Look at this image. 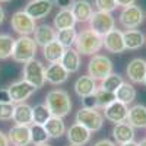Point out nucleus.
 <instances>
[{
	"label": "nucleus",
	"mask_w": 146,
	"mask_h": 146,
	"mask_svg": "<svg viewBox=\"0 0 146 146\" xmlns=\"http://www.w3.org/2000/svg\"><path fill=\"white\" fill-rule=\"evenodd\" d=\"M45 105L50 110L51 115H56L60 118L66 117L72 110L70 96L66 91H62V89H53L48 92L45 96Z\"/></svg>",
	"instance_id": "f257e3e1"
},
{
	"label": "nucleus",
	"mask_w": 146,
	"mask_h": 146,
	"mask_svg": "<svg viewBox=\"0 0 146 146\" xmlns=\"http://www.w3.org/2000/svg\"><path fill=\"white\" fill-rule=\"evenodd\" d=\"M75 50L79 54L83 56H95L98 53L102 45V36L95 34L92 29H85L78 34L76 41H75Z\"/></svg>",
	"instance_id": "f03ea898"
},
{
	"label": "nucleus",
	"mask_w": 146,
	"mask_h": 146,
	"mask_svg": "<svg viewBox=\"0 0 146 146\" xmlns=\"http://www.w3.org/2000/svg\"><path fill=\"white\" fill-rule=\"evenodd\" d=\"M35 54H36V42L29 35H23L15 40L13 53H12V58L15 62L25 64L35 58Z\"/></svg>",
	"instance_id": "7ed1b4c3"
},
{
	"label": "nucleus",
	"mask_w": 146,
	"mask_h": 146,
	"mask_svg": "<svg viewBox=\"0 0 146 146\" xmlns=\"http://www.w3.org/2000/svg\"><path fill=\"white\" fill-rule=\"evenodd\" d=\"M76 123L86 127L91 133L100 131L104 126V114H101L96 108H80L76 113Z\"/></svg>",
	"instance_id": "20e7f679"
},
{
	"label": "nucleus",
	"mask_w": 146,
	"mask_h": 146,
	"mask_svg": "<svg viewBox=\"0 0 146 146\" xmlns=\"http://www.w3.org/2000/svg\"><path fill=\"white\" fill-rule=\"evenodd\" d=\"M111 73H113V62L107 56H102V54L92 56L88 64V75L92 79L102 80Z\"/></svg>",
	"instance_id": "39448f33"
},
{
	"label": "nucleus",
	"mask_w": 146,
	"mask_h": 146,
	"mask_svg": "<svg viewBox=\"0 0 146 146\" xmlns=\"http://www.w3.org/2000/svg\"><path fill=\"white\" fill-rule=\"evenodd\" d=\"M23 80H27L35 89H40L45 83V69L41 62L31 60L23 64Z\"/></svg>",
	"instance_id": "423d86ee"
},
{
	"label": "nucleus",
	"mask_w": 146,
	"mask_h": 146,
	"mask_svg": "<svg viewBox=\"0 0 146 146\" xmlns=\"http://www.w3.org/2000/svg\"><path fill=\"white\" fill-rule=\"evenodd\" d=\"M115 28V19L108 12H100L96 10L92 13L89 19V29H92L95 34L101 36H105L110 31Z\"/></svg>",
	"instance_id": "0eeeda50"
},
{
	"label": "nucleus",
	"mask_w": 146,
	"mask_h": 146,
	"mask_svg": "<svg viewBox=\"0 0 146 146\" xmlns=\"http://www.w3.org/2000/svg\"><path fill=\"white\" fill-rule=\"evenodd\" d=\"M10 27L16 34H19V36H23V35L34 34L36 25H35V21L25 10H18L10 18Z\"/></svg>",
	"instance_id": "6e6552de"
},
{
	"label": "nucleus",
	"mask_w": 146,
	"mask_h": 146,
	"mask_svg": "<svg viewBox=\"0 0 146 146\" xmlns=\"http://www.w3.org/2000/svg\"><path fill=\"white\" fill-rule=\"evenodd\" d=\"M118 22L124 29H136L143 22V10L137 5L124 7L118 16Z\"/></svg>",
	"instance_id": "1a4fd4ad"
},
{
	"label": "nucleus",
	"mask_w": 146,
	"mask_h": 146,
	"mask_svg": "<svg viewBox=\"0 0 146 146\" xmlns=\"http://www.w3.org/2000/svg\"><path fill=\"white\" fill-rule=\"evenodd\" d=\"M7 91H9V95H10L12 104H22V102H25L36 89L32 85H29L27 80L22 79V80L13 82L7 88Z\"/></svg>",
	"instance_id": "9d476101"
},
{
	"label": "nucleus",
	"mask_w": 146,
	"mask_h": 146,
	"mask_svg": "<svg viewBox=\"0 0 146 146\" xmlns=\"http://www.w3.org/2000/svg\"><path fill=\"white\" fill-rule=\"evenodd\" d=\"M102 45L105 47V50H108L110 53H114V54L126 51L123 32L115 28L113 31H110L105 36H102Z\"/></svg>",
	"instance_id": "9b49d317"
},
{
	"label": "nucleus",
	"mask_w": 146,
	"mask_h": 146,
	"mask_svg": "<svg viewBox=\"0 0 146 146\" xmlns=\"http://www.w3.org/2000/svg\"><path fill=\"white\" fill-rule=\"evenodd\" d=\"M127 114H129V107L120 101H114L113 104L104 108V117L115 124L124 123L127 120Z\"/></svg>",
	"instance_id": "f8f14e48"
},
{
	"label": "nucleus",
	"mask_w": 146,
	"mask_h": 146,
	"mask_svg": "<svg viewBox=\"0 0 146 146\" xmlns=\"http://www.w3.org/2000/svg\"><path fill=\"white\" fill-rule=\"evenodd\" d=\"M51 9H53V3L48 2V0H31V2L27 3L23 10H25L34 21H38V19L45 18L51 12Z\"/></svg>",
	"instance_id": "ddd939ff"
},
{
	"label": "nucleus",
	"mask_w": 146,
	"mask_h": 146,
	"mask_svg": "<svg viewBox=\"0 0 146 146\" xmlns=\"http://www.w3.org/2000/svg\"><path fill=\"white\" fill-rule=\"evenodd\" d=\"M9 143L13 146H28L31 142V130L29 126H18L15 124L7 133Z\"/></svg>",
	"instance_id": "4468645a"
},
{
	"label": "nucleus",
	"mask_w": 146,
	"mask_h": 146,
	"mask_svg": "<svg viewBox=\"0 0 146 146\" xmlns=\"http://www.w3.org/2000/svg\"><path fill=\"white\" fill-rule=\"evenodd\" d=\"M67 139L72 146H83L91 140V131L86 127L75 123L67 130Z\"/></svg>",
	"instance_id": "2eb2a0df"
},
{
	"label": "nucleus",
	"mask_w": 146,
	"mask_h": 146,
	"mask_svg": "<svg viewBox=\"0 0 146 146\" xmlns=\"http://www.w3.org/2000/svg\"><path fill=\"white\" fill-rule=\"evenodd\" d=\"M73 16H75L76 22L85 23V22H89L92 13H94V9L92 5L88 2V0H75L70 7Z\"/></svg>",
	"instance_id": "dca6fc26"
},
{
	"label": "nucleus",
	"mask_w": 146,
	"mask_h": 146,
	"mask_svg": "<svg viewBox=\"0 0 146 146\" xmlns=\"http://www.w3.org/2000/svg\"><path fill=\"white\" fill-rule=\"evenodd\" d=\"M126 72L133 83H143L146 76V62L143 58H133L127 64Z\"/></svg>",
	"instance_id": "f3484780"
},
{
	"label": "nucleus",
	"mask_w": 146,
	"mask_h": 146,
	"mask_svg": "<svg viewBox=\"0 0 146 146\" xmlns=\"http://www.w3.org/2000/svg\"><path fill=\"white\" fill-rule=\"evenodd\" d=\"M127 123L133 129H145L146 127V107L142 104H136L129 108Z\"/></svg>",
	"instance_id": "a211bd4d"
},
{
	"label": "nucleus",
	"mask_w": 146,
	"mask_h": 146,
	"mask_svg": "<svg viewBox=\"0 0 146 146\" xmlns=\"http://www.w3.org/2000/svg\"><path fill=\"white\" fill-rule=\"evenodd\" d=\"M67 79H69V72L60 63H53L45 69V82H50L53 85H62Z\"/></svg>",
	"instance_id": "6ab92c4d"
},
{
	"label": "nucleus",
	"mask_w": 146,
	"mask_h": 146,
	"mask_svg": "<svg viewBox=\"0 0 146 146\" xmlns=\"http://www.w3.org/2000/svg\"><path fill=\"white\" fill-rule=\"evenodd\" d=\"M34 41L36 42V45H41V47H45L47 44L56 41V31H54V28L50 27V25H47V23L36 25L35 31H34Z\"/></svg>",
	"instance_id": "aec40b11"
},
{
	"label": "nucleus",
	"mask_w": 146,
	"mask_h": 146,
	"mask_svg": "<svg viewBox=\"0 0 146 146\" xmlns=\"http://www.w3.org/2000/svg\"><path fill=\"white\" fill-rule=\"evenodd\" d=\"M98 89L96 86V80L92 79L89 75L86 76H80L76 82H75V92L78 96L80 98H85V96H89V95H94Z\"/></svg>",
	"instance_id": "412c9836"
},
{
	"label": "nucleus",
	"mask_w": 146,
	"mask_h": 146,
	"mask_svg": "<svg viewBox=\"0 0 146 146\" xmlns=\"http://www.w3.org/2000/svg\"><path fill=\"white\" fill-rule=\"evenodd\" d=\"M12 120L18 126H31L32 124V107L22 102L16 104L13 108V117Z\"/></svg>",
	"instance_id": "4be33fe9"
},
{
	"label": "nucleus",
	"mask_w": 146,
	"mask_h": 146,
	"mask_svg": "<svg viewBox=\"0 0 146 146\" xmlns=\"http://www.w3.org/2000/svg\"><path fill=\"white\" fill-rule=\"evenodd\" d=\"M113 137L118 145H124L129 142L135 140V129H133L127 121L124 123H118L113 129Z\"/></svg>",
	"instance_id": "5701e85b"
},
{
	"label": "nucleus",
	"mask_w": 146,
	"mask_h": 146,
	"mask_svg": "<svg viewBox=\"0 0 146 146\" xmlns=\"http://www.w3.org/2000/svg\"><path fill=\"white\" fill-rule=\"evenodd\" d=\"M60 64H62L67 72L69 75L70 73H76L80 67V57H79V53L75 50V48H66L64 50V54L60 60Z\"/></svg>",
	"instance_id": "b1692460"
},
{
	"label": "nucleus",
	"mask_w": 146,
	"mask_h": 146,
	"mask_svg": "<svg viewBox=\"0 0 146 146\" xmlns=\"http://www.w3.org/2000/svg\"><path fill=\"white\" fill-rule=\"evenodd\" d=\"M64 50L66 48L58 41H53L50 44H47L45 47H42V54L47 62L53 64V63H60V60H62V57L64 54Z\"/></svg>",
	"instance_id": "393cba45"
},
{
	"label": "nucleus",
	"mask_w": 146,
	"mask_h": 146,
	"mask_svg": "<svg viewBox=\"0 0 146 146\" xmlns=\"http://www.w3.org/2000/svg\"><path fill=\"white\" fill-rule=\"evenodd\" d=\"M53 25H54V29H57V31L67 29V28H75L76 19L73 16L70 9H60L58 13L54 18V21H53Z\"/></svg>",
	"instance_id": "a878e982"
},
{
	"label": "nucleus",
	"mask_w": 146,
	"mask_h": 146,
	"mask_svg": "<svg viewBox=\"0 0 146 146\" xmlns=\"http://www.w3.org/2000/svg\"><path fill=\"white\" fill-rule=\"evenodd\" d=\"M126 50H137L145 44V35L139 29H126L123 32Z\"/></svg>",
	"instance_id": "bb28decb"
},
{
	"label": "nucleus",
	"mask_w": 146,
	"mask_h": 146,
	"mask_svg": "<svg viewBox=\"0 0 146 146\" xmlns=\"http://www.w3.org/2000/svg\"><path fill=\"white\" fill-rule=\"evenodd\" d=\"M44 129L47 130L48 137L57 139V137H60V136L64 135V131H66V124H64L63 118L56 117V115H51L50 120H48L47 123L44 124Z\"/></svg>",
	"instance_id": "cd10ccee"
},
{
	"label": "nucleus",
	"mask_w": 146,
	"mask_h": 146,
	"mask_svg": "<svg viewBox=\"0 0 146 146\" xmlns=\"http://www.w3.org/2000/svg\"><path fill=\"white\" fill-rule=\"evenodd\" d=\"M115 100L123 102L126 105L131 104L133 101L136 100V89L131 83L129 82H123L120 85V88L115 91Z\"/></svg>",
	"instance_id": "c85d7f7f"
},
{
	"label": "nucleus",
	"mask_w": 146,
	"mask_h": 146,
	"mask_svg": "<svg viewBox=\"0 0 146 146\" xmlns=\"http://www.w3.org/2000/svg\"><path fill=\"white\" fill-rule=\"evenodd\" d=\"M78 32L75 28H67V29H60L56 32V41H58L64 48H70L75 45Z\"/></svg>",
	"instance_id": "c756f323"
},
{
	"label": "nucleus",
	"mask_w": 146,
	"mask_h": 146,
	"mask_svg": "<svg viewBox=\"0 0 146 146\" xmlns=\"http://www.w3.org/2000/svg\"><path fill=\"white\" fill-rule=\"evenodd\" d=\"M50 117H51V113L45 104H38V105L32 107V124L44 126L50 120Z\"/></svg>",
	"instance_id": "7c9ffc66"
},
{
	"label": "nucleus",
	"mask_w": 146,
	"mask_h": 146,
	"mask_svg": "<svg viewBox=\"0 0 146 146\" xmlns=\"http://www.w3.org/2000/svg\"><path fill=\"white\" fill-rule=\"evenodd\" d=\"M94 95H95V100H96V108H102L104 110L110 104H113L114 101H117L114 92H110V91H107V89H104L101 86L96 89V92Z\"/></svg>",
	"instance_id": "2f4dec72"
},
{
	"label": "nucleus",
	"mask_w": 146,
	"mask_h": 146,
	"mask_svg": "<svg viewBox=\"0 0 146 146\" xmlns=\"http://www.w3.org/2000/svg\"><path fill=\"white\" fill-rule=\"evenodd\" d=\"M15 40L9 34H0V60H6L12 57Z\"/></svg>",
	"instance_id": "473e14b6"
},
{
	"label": "nucleus",
	"mask_w": 146,
	"mask_h": 146,
	"mask_svg": "<svg viewBox=\"0 0 146 146\" xmlns=\"http://www.w3.org/2000/svg\"><path fill=\"white\" fill-rule=\"evenodd\" d=\"M29 130H31V142L34 145H42V143H47V140L50 139L47 135V130L44 129V126H40V124H31L29 126Z\"/></svg>",
	"instance_id": "72a5a7b5"
},
{
	"label": "nucleus",
	"mask_w": 146,
	"mask_h": 146,
	"mask_svg": "<svg viewBox=\"0 0 146 146\" xmlns=\"http://www.w3.org/2000/svg\"><path fill=\"white\" fill-rule=\"evenodd\" d=\"M123 78H121L120 75H117V73H111V75H108L105 79L101 80V88L110 91V92H114L120 88V85L123 83Z\"/></svg>",
	"instance_id": "f704fd0d"
},
{
	"label": "nucleus",
	"mask_w": 146,
	"mask_h": 146,
	"mask_svg": "<svg viewBox=\"0 0 146 146\" xmlns=\"http://www.w3.org/2000/svg\"><path fill=\"white\" fill-rule=\"evenodd\" d=\"M94 5H95L96 10H100V12H108V13H111L113 10H115L118 7L115 0H95Z\"/></svg>",
	"instance_id": "c9c22d12"
},
{
	"label": "nucleus",
	"mask_w": 146,
	"mask_h": 146,
	"mask_svg": "<svg viewBox=\"0 0 146 146\" xmlns=\"http://www.w3.org/2000/svg\"><path fill=\"white\" fill-rule=\"evenodd\" d=\"M13 104H0V120L2 121H9L13 117Z\"/></svg>",
	"instance_id": "e433bc0d"
},
{
	"label": "nucleus",
	"mask_w": 146,
	"mask_h": 146,
	"mask_svg": "<svg viewBox=\"0 0 146 146\" xmlns=\"http://www.w3.org/2000/svg\"><path fill=\"white\" fill-rule=\"evenodd\" d=\"M82 107H83V108H96L95 95H89V96H85V98H82Z\"/></svg>",
	"instance_id": "4c0bfd02"
},
{
	"label": "nucleus",
	"mask_w": 146,
	"mask_h": 146,
	"mask_svg": "<svg viewBox=\"0 0 146 146\" xmlns=\"http://www.w3.org/2000/svg\"><path fill=\"white\" fill-rule=\"evenodd\" d=\"M10 95L7 89H0V104H10Z\"/></svg>",
	"instance_id": "58836bf2"
},
{
	"label": "nucleus",
	"mask_w": 146,
	"mask_h": 146,
	"mask_svg": "<svg viewBox=\"0 0 146 146\" xmlns=\"http://www.w3.org/2000/svg\"><path fill=\"white\" fill-rule=\"evenodd\" d=\"M73 2H75V0H57L56 5H57L60 9H70L72 5H73Z\"/></svg>",
	"instance_id": "ea45409f"
},
{
	"label": "nucleus",
	"mask_w": 146,
	"mask_h": 146,
	"mask_svg": "<svg viewBox=\"0 0 146 146\" xmlns=\"http://www.w3.org/2000/svg\"><path fill=\"white\" fill-rule=\"evenodd\" d=\"M117 2V6L118 7H129V6H131V5H135V2L136 0H115Z\"/></svg>",
	"instance_id": "a19ab883"
},
{
	"label": "nucleus",
	"mask_w": 146,
	"mask_h": 146,
	"mask_svg": "<svg viewBox=\"0 0 146 146\" xmlns=\"http://www.w3.org/2000/svg\"><path fill=\"white\" fill-rule=\"evenodd\" d=\"M94 146H117L114 142H111V140H108V139H101V140H98Z\"/></svg>",
	"instance_id": "79ce46f5"
},
{
	"label": "nucleus",
	"mask_w": 146,
	"mask_h": 146,
	"mask_svg": "<svg viewBox=\"0 0 146 146\" xmlns=\"http://www.w3.org/2000/svg\"><path fill=\"white\" fill-rule=\"evenodd\" d=\"M10 143H9V139H7V136L5 135L3 131H0V146H9Z\"/></svg>",
	"instance_id": "37998d69"
},
{
	"label": "nucleus",
	"mask_w": 146,
	"mask_h": 146,
	"mask_svg": "<svg viewBox=\"0 0 146 146\" xmlns=\"http://www.w3.org/2000/svg\"><path fill=\"white\" fill-rule=\"evenodd\" d=\"M5 21V10H3V7L0 6V23H2Z\"/></svg>",
	"instance_id": "c03bdc74"
},
{
	"label": "nucleus",
	"mask_w": 146,
	"mask_h": 146,
	"mask_svg": "<svg viewBox=\"0 0 146 146\" xmlns=\"http://www.w3.org/2000/svg\"><path fill=\"white\" fill-rule=\"evenodd\" d=\"M120 146H139L135 140H133V142H129V143H124V145H120Z\"/></svg>",
	"instance_id": "a18cd8bd"
},
{
	"label": "nucleus",
	"mask_w": 146,
	"mask_h": 146,
	"mask_svg": "<svg viewBox=\"0 0 146 146\" xmlns=\"http://www.w3.org/2000/svg\"><path fill=\"white\" fill-rule=\"evenodd\" d=\"M139 146H146V139H143V140H140L139 143H137Z\"/></svg>",
	"instance_id": "49530a36"
},
{
	"label": "nucleus",
	"mask_w": 146,
	"mask_h": 146,
	"mask_svg": "<svg viewBox=\"0 0 146 146\" xmlns=\"http://www.w3.org/2000/svg\"><path fill=\"white\" fill-rule=\"evenodd\" d=\"M34 146H50V145H47V143H42V145H34Z\"/></svg>",
	"instance_id": "de8ad7c7"
},
{
	"label": "nucleus",
	"mask_w": 146,
	"mask_h": 146,
	"mask_svg": "<svg viewBox=\"0 0 146 146\" xmlns=\"http://www.w3.org/2000/svg\"><path fill=\"white\" fill-rule=\"evenodd\" d=\"M7 2H10V0H0V3H7Z\"/></svg>",
	"instance_id": "09e8293b"
},
{
	"label": "nucleus",
	"mask_w": 146,
	"mask_h": 146,
	"mask_svg": "<svg viewBox=\"0 0 146 146\" xmlns=\"http://www.w3.org/2000/svg\"><path fill=\"white\" fill-rule=\"evenodd\" d=\"M48 2H51V3H53V5H54V3H56V2H57V0H48Z\"/></svg>",
	"instance_id": "8fccbe9b"
},
{
	"label": "nucleus",
	"mask_w": 146,
	"mask_h": 146,
	"mask_svg": "<svg viewBox=\"0 0 146 146\" xmlns=\"http://www.w3.org/2000/svg\"><path fill=\"white\" fill-rule=\"evenodd\" d=\"M143 83H145V85H146V76H145V80H143Z\"/></svg>",
	"instance_id": "3c124183"
}]
</instances>
